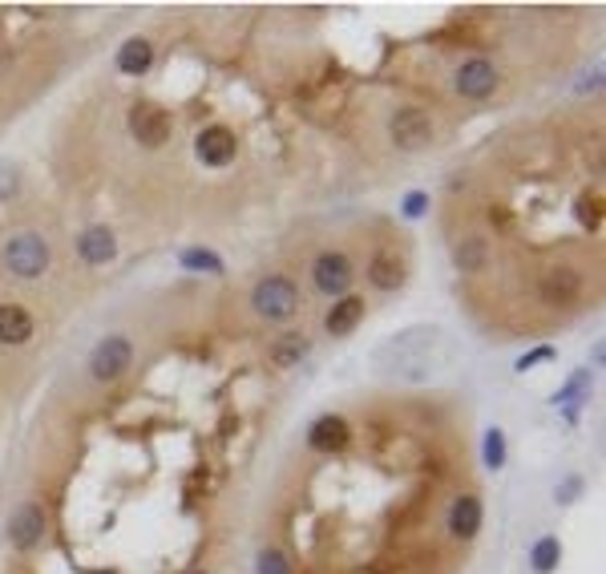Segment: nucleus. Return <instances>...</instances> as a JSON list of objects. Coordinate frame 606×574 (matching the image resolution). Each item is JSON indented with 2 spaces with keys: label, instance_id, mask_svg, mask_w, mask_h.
<instances>
[{
  "label": "nucleus",
  "instance_id": "24",
  "mask_svg": "<svg viewBox=\"0 0 606 574\" xmlns=\"http://www.w3.org/2000/svg\"><path fill=\"white\" fill-rule=\"evenodd\" d=\"M574 219L582 231H598L602 227V195H594V190H582V195L574 199Z\"/></svg>",
  "mask_w": 606,
  "mask_h": 574
},
{
  "label": "nucleus",
  "instance_id": "27",
  "mask_svg": "<svg viewBox=\"0 0 606 574\" xmlns=\"http://www.w3.org/2000/svg\"><path fill=\"white\" fill-rule=\"evenodd\" d=\"M578 494H582V477H578V473H570V477H562V482H558L554 502H558V506H574V502H578Z\"/></svg>",
  "mask_w": 606,
  "mask_h": 574
},
{
  "label": "nucleus",
  "instance_id": "5",
  "mask_svg": "<svg viewBox=\"0 0 606 574\" xmlns=\"http://www.w3.org/2000/svg\"><path fill=\"white\" fill-rule=\"evenodd\" d=\"M126 126H130V138L146 150H162L174 134V122L158 102H134L126 114Z\"/></svg>",
  "mask_w": 606,
  "mask_h": 574
},
{
  "label": "nucleus",
  "instance_id": "1",
  "mask_svg": "<svg viewBox=\"0 0 606 574\" xmlns=\"http://www.w3.org/2000/svg\"><path fill=\"white\" fill-rule=\"evenodd\" d=\"M251 308H255L263 320H271V324L291 320V316L299 312V287H295L287 275H267V279L255 283Z\"/></svg>",
  "mask_w": 606,
  "mask_h": 574
},
{
  "label": "nucleus",
  "instance_id": "2",
  "mask_svg": "<svg viewBox=\"0 0 606 574\" xmlns=\"http://www.w3.org/2000/svg\"><path fill=\"white\" fill-rule=\"evenodd\" d=\"M49 239L37 235V231H21L5 243V267L17 275V279H41L49 271Z\"/></svg>",
  "mask_w": 606,
  "mask_h": 574
},
{
  "label": "nucleus",
  "instance_id": "13",
  "mask_svg": "<svg viewBox=\"0 0 606 574\" xmlns=\"http://www.w3.org/2000/svg\"><path fill=\"white\" fill-rule=\"evenodd\" d=\"M77 255H81V263H89V267L114 263V259H118V239H114V231H110V227H85V231L77 235Z\"/></svg>",
  "mask_w": 606,
  "mask_h": 574
},
{
  "label": "nucleus",
  "instance_id": "17",
  "mask_svg": "<svg viewBox=\"0 0 606 574\" xmlns=\"http://www.w3.org/2000/svg\"><path fill=\"white\" fill-rule=\"evenodd\" d=\"M360 324H364V300H360V296H344V300H336V304L328 308V316H324L328 336H352Z\"/></svg>",
  "mask_w": 606,
  "mask_h": 574
},
{
  "label": "nucleus",
  "instance_id": "8",
  "mask_svg": "<svg viewBox=\"0 0 606 574\" xmlns=\"http://www.w3.org/2000/svg\"><path fill=\"white\" fill-rule=\"evenodd\" d=\"M453 89L461 93L465 102H485L489 93L497 89V65L485 57H469L461 61V69L453 73Z\"/></svg>",
  "mask_w": 606,
  "mask_h": 574
},
{
  "label": "nucleus",
  "instance_id": "30",
  "mask_svg": "<svg viewBox=\"0 0 606 574\" xmlns=\"http://www.w3.org/2000/svg\"><path fill=\"white\" fill-rule=\"evenodd\" d=\"M186 574H207V570H186Z\"/></svg>",
  "mask_w": 606,
  "mask_h": 574
},
{
  "label": "nucleus",
  "instance_id": "16",
  "mask_svg": "<svg viewBox=\"0 0 606 574\" xmlns=\"http://www.w3.org/2000/svg\"><path fill=\"white\" fill-rule=\"evenodd\" d=\"M114 65H118V73H126V77H146L150 65H154V45H150L146 37H130V41L118 45Z\"/></svg>",
  "mask_w": 606,
  "mask_h": 574
},
{
  "label": "nucleus",
  "instance_id": "29",
  "mask_svg": "<svg viewBox=\"0 0 606 574\" xmlns=\"http://www.w3.org/2000/svg\"><path fill=\"white\" fill-rule=\"evenodd\" d=\"M17 195V170L9 162H0V199H9Z\"/></svg>",
  "mask_w": 606,
  "mask_h": 574
},
{
  "label": "nucleus",
  "instance_id": "22",
  "mask_svg": "<svg viewBox=\"0 0 606 574\" xmlns=\"http://www.w3.org/2000/svg\"><path fill=\"white\" fill-rule=\"evenodd\" d=\"M505 461H510V441H505V429L489 425L485 437H481V465L489 473H497V469H505Z\"/></svg>",
  "mask_w": 606,
  "mask_h": 574
},
{
  "label": "nucleus",
  "instance_id": "6",
  "mask_svg": "<svg viewBox=\"0 0 606 574\" xmlns=\"http://www.w3.org/2000/svg\"><path fill=\"white\" fill-rule=\"evenodd\" d=\"M352 279H356V267H352V259H348L344 251H324V255L312 263V283L320 287L324 296H332V300H344V296H348Z\"/></svg>",
  "mask_w": 606,
  "mask_h": 574
},
{
  "label": "nucleus",
  "instance_id": "9",
  "mask_svg": "<svg viewBox=\"0 0 606 574\" xmlns=\"http://www.w3.org/2000/svg\"><path fill=\"white\" fill-rule=\"evenodd\" d=\"M9 542H13V550H21V554H29V550H37L41 542H45V510L37 506V502H21L13 514H9Z\"/></svg>",
  "mask_w": 606,
  "mask_h": 574
},
{
  "label": "nucleus",
  "instance_id": "4",
  "mask_svg": "<svg viewBox=\"0 0 606 574\" xmlns=\"http://www.w3.org/2000/svg\"><path fill=\"white\" fill-rule=\"evenodd\" d=\"M134 368V344L130 336H106L93 352H89V376L97 385H114Z\"/></svg>",
  "mask_w": 606,
  "mask_h": 574
},
{
  "label": "nucleus",
  "instance_id": "25",
  "mask_svg": "<svg viewBox=\"0 0 606 574\" xmlns=\"http://www.w3.org/2000/svg\"><path fill=\"white\" fill-rule=\"evenodd\" d=\"M255 574H291V562H287V554H283V550L267 546V550H259V554H255Z\"/></svg>",
  "mask_w": 606,
  "mask_h": 574
},
{
  "label": "nucleus",
  "instance_id": "20",
  "mask_svg": "<svg viewBox=\"0 0 606 574\" xmlns=\"http://www.w3.org/2000/svg\"><path fill=\"white\" fill-rule=\"evenodd\" d=\"M453 263H457V271H469V275L485 271V263H489V243H485L481 235H465V239H457V247H453Z\"/></svg>",
  "mask_w": 606,
  "mask_h": 574
},
{
  "label": "nucleus",
  "instance_id": "18",
  "mask_svg": "<svg viewBox=\"0 0 606 574\" xmlns=\"http://www.w3.org/2000/svg\"><path fill=\"white\" fill-rule=\"evenodd\" d=\"M308 352H312V340H308V336H303V332H283V336L271 344L267 356H271L275 368L287 372V368H299L303 360H308Z\"/></svg>",
  "mask_w": 606,
  "mask_h": 574
},
{
  "label": "nucleus",
  "instance_id": "21",
  "mask_svg": "<svg viewBox=\"0 0 606 574\" xmlns=\"http://www.w3.org/2000/svg\"><path fill=\"white\" fill-rule=\"evenodd\" d=\"M582 401H590V372H574V376L566 380V389H558V393H554V405H558V409H566V417H570V421H578Z\"/></svg>",
  "mask_w": 606,
  "mask_h": 574
},
{
  "label": "nucleus",
  "instance_id": "11",
  "mask_svg": "<svg viewBox=\"0 0 606 574\" xmlns=\"http://www.w3.org/2000/svg\"><path fill=\"white\" fill-rule=\"evenodd\" d=\"M308 445H312L316 453H324V457L344 453V449L352 445V425H348L340 413H324V417H316V421H312V429H308Z\"/></svg>",
  "mask_w": 606,
  "mask_h": 574
},
{
  "label": "nucleus",
  "instance_id": "3",
  "mask_svg": "<svg viewBox=\"0 0 606 574\" xmlns=\"http://www.w3.org/2000/svg\"><path fill=\"white\" fill-rule=\"evenodd\" d=\"M388 138H392V146H396V150L417 154V150H429V146H433L437 126H433V118H429L425 110L404 106V110H396V114H392V122H388Z\"/></svg>",
  "mask_w": 606,
  "mask_h": 574
},
{
  "label": "nucleus",
  "instance_id": "7",
  "mask_svg": "<svg viewBox=\"0 0 606 574\" xmlns=\"http://www.w3.org/2000/svg\"><path fill=\"white\" fill-rule=\"evenodd\" d=\"M538 296H542V304H550V308H570V304L582 296V271L570 267V263H558V267L542 271Z\"/></svg>",
  "mask_w": 606,
  "mask_h": 574
},
{
  "label": "nucleus",
  "instance_id": "15",
  "mask_svg": "<svg viewBox=\"0 0 606 574\" xmlns=\"http://www.w3.org/2000/svg\"><path fill=\"white\" fill-rule=\"evenodd\" d=\"M33 332H37V324L21 304H0V344L21 348L33 340Z\"/></svg>",
  "mask_w": 606,
  "mask_h": 574
},
{
  "label": "nucleus",
  "instance_id": "28",
  "mask_svg": "<svg viewBox=\"0 0 606 574\" xmlns=\"http://www.w3.org/2000/svg\"><path fill=\"white\" fill-rule=\"evenodd\" d=\"M554 356H558V352H554L550 344H542V348H534V352L518 356V360H514V368H518V372H530V368H538V364H550Z\"/></svg>",
  "mask_w": 606,
  "mask_h": 574
},
{
  "label": "nucleus",
  "instance_id": "10",
  "mask_svg": "<svg viewBox=\"0 0 606 574\" xmlns=\"http://www.w3.org/2000/svg\"><path fill=\"white\" fill-rule=\"evenodd\" d=\"M194 154H198L202 166H211V170L231 166L235 154H239V138L227 126H207V130H198V138H194Z\"/></svg>",
  "mask_w": 606,
  "mask_h": 574
},
{
  "label": "nucleus",
  "instance_id": "14",
  "mask_svg": "<svg viewBox=\"0 0 606 574\" xmlns=\"http://www.w3.org/2000/svg\"><path fill=\"white\" fill-rule=\"evenodd\" d=\"M404 279H409V271H404V259L388 247H380L372 259H368V283L376 287V292H400Z\"/></svg>",
  "mask_w": 606,
  "mask_h": 574
},
{
  "label": "nucleus",
  "instance_id": "23",
  "mask_svg": "<svg viewBox=\"0 0 606 574\" xmlns=\"http://www.w3.org/2000/svg\"><path fill=\"white\" fill-rule=\"evenodd\" d=\"M562 562V542L554 534H542L534 546H530V570L534 574H554Z\"/></svg>",
  "mask_w": 606,
  "mask_h": 574
},
{
  "label": "nucleus",
  "instance_id": "19",
  "mask_svg": "<svg viewBox=\"0 0 606 574\" xmlns=\"http://www.w3.org/2000/svg\"><path fill=\"white\" fill-rule=\"evenodd\" d=\"M178 267L182 271H190V275H227V259L219 255V251H211V247H182L178 251Z\"/></svg>",
  "mask_w": 606,
  "mask_h": 574
},
{
  "label": "nucleus",
  "instance_id": "26",
  "mask_svg": "<svg viewBox=\"0 0 606 574\" xmlns=\"http://www.w3.org/2000/svg\"><path fill=\"white\" fill-rule=\"evenodd\" d=\"M400 215L413 219V223L425 219V215H429V190H409V195L400 199Z\"/></svg>",
  "mask_w": 606,
  "mask_h": 574
},
{
  "label": "nucleus",
  "instance_id": "12",
  "mask_svg": "<svg viewBox=\"0 0 606 574\" xmlns=\"http://www.w3.org/2000/svg\"><path fill=\"white\" fill-rule=\"evenodd\" d=\"M481 522H485V506H481L477 494L453 498V506H449V534L457 542H473L481 534Z\"/></svg>",
  "mask_w": 606,
  "mask_h": 574
}]
</instances>
